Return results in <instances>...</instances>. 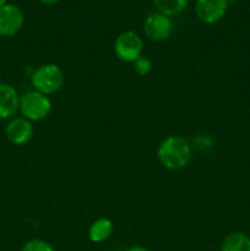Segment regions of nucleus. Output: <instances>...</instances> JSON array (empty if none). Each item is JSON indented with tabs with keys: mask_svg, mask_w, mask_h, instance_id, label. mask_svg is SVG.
<instances>
[{
	"mask_svg": "<svg viewBox=\"0 0 250 251\" xmlns=\"http://www.w3.org/2000/svg\"><path fill=\"white\" fill-rule=\"evenodd\" d=\"M144 32L145 36L150 41H166L171 37L172 32H173V22L169 16H166L158 11L153 12L145 19Z\"/></svg>",
	"mask_w": 250,
	"mask_h": 251,
	"instance_id": "nucleus-5",
	"label": "nucleus"
},
{
	"mask_svg": "<svg viewBox=\"0 0 250 251\" xmlns=\"http://www.w3.org/2000/svg\"><path fill=\"white\" fill-rule=\"evenodd\" d=\"M152 2L157 11L171 17L184 11L189 0H152Z\"/></svg>",
	"mask_w": 250,
	"mask_h": 251,
	"instance_id": "nucleus-12",
	"label": "nucleus"
},
{
	"mask_svg": "<svg viewBox=\"0 0 250 251\" xmlns=\"http://www.w3.org/2000/svg\"><path fill=\"white\" fill-rule=\"evenodd\" d=\"M5 4H7V0H0V7L4 6Z\"/></svg>",
	"mask_w": 250,
	"mask_h": 251,
	"instance_id": "nucleus-17",
	"label": "nucleus"
},
{
	"mask_svg": "<svg viewBox=\"0 0 250 251\" xmlns=\"http://www.w3.org/2000/svg\"><path fill=\"white\" fill-rule=\"evenodd\" d=\"M24 22V12L17 5L5 4L0 7V36H15L22 28Z\"/></svg>",
	"mask_w": 250,
	"mask_h": 251,
	"instance_id": "nucleus-6",
	"label": "nucleus"
},
{
	"mask_svg": "<svg viewBox=\"0 0 250 251\" xmlns=\"http://www.w3.org/2000/svg\"><path fill=\"white\" fill-rule=\"evenodd\" d=\"M21 251H55L50 243L43 239H31L22 247Z\"/></svg>",
	"mask_w": 250,
	"mask_h": 251,
	"instance_id": "nucleus-13",
	"label": "nucleus"
},
{
	"mask_svg": "<svg viewBox=\"0 0 250 251\" xmlns=\"http://www.w3.org/2000/svg\"><path fill=\"white\" fill-rule=\"evenodd\" d=\"M38 1L44 5H54V4H58L60 0H38Z\"/></svg>",
	"mask_w": 250,
	"mask_h": 251,
	"instance_id": "nucleus-16",
	"label": "nucleus"
},
{
	"mask_svg": "<svg viewBox=\"0 0 250 251\" xmlns=\"http://www.w3.org/2000/svg\"><path fill=\"white\" fill-rule=\"evenodd\" d=\"M65 81L64 71L56 64H44L38 66L31 76L34 90L43 95H54L61 90Z\"/></svg>",
	"mask_w": 250,
	"mask_h": 251,
	"instance_id": "nucleus-2",
	"label": "nucleus"
},
{
	"mask_svg": "<svg viewBox=\"0 0 250 251\" xmlns=\"http://www.w3.org/2000/svg\"><path fill=\"white\" fill-rule=\"evenodd\" d=\"M113 229H114V226L112 221L104 217L98 218L95 222H92V225L88 228V238L95 244H100L109 239Z\"/></svg>",
	"mask_w": 250,
	"mask_h": 251,
	"instance_id": "nucleus-10",
	"label": "nucleus"
},
{
	"mask_svg": "<svg viewBox=\"0 0 250 251\" xmlns=\"http://www.w3.org/2000/svg\"><path fill=\"white\" fill-rule=\"evenodd\" d=\"M20 108L17 91L9 83L0 82V119L14 117Z\"/></svg>",
	"mask_w": 250,
	"mask_h": 251,
	"instance_id": "nucleus-9",
	"label": "nucleus"
},
{
	"mask_svg": "<svg viewBox=\"0 0 250 251\" xmlns=\"http://www.w3.org/2000/svg\"><path fill=\"white\" fill-rule=\"evenodd\" d=\"M228 10V0H196L195 12L201 22L217 24L225 17Z\"/></svg>",
	"mask_w": 250,
	"mask_h": 251,
	"instance_id": "nucleus-7",
	"label": "nucleus"
},
{
	"mask_svg": "<svg viewBox=\"0 0 250 251\" xmlns=\"http://www.w3.org/2000/svg\"><path fill=\"white\" fill-rule=\"evenodd\" d=\"M144 50V41L134 31H125L114 42L115 55L124 63H135Z\"/></svg>",
	"mask_w": 250,
	"mask_h": 251,
	"instance_id": "nucleus-4",
	"label": "nucleus"
},
{
	"mask_svg": "<svg viewBox=\"0 0 250 251\" xmlns=\"http://www.w3.org/2000/svg\"><path fill=\"white\" fill-rule=\"evenodd\" d=\"M134 70L140 76L149 75L152 70V61L149 58H146V56L141 55L134 63Z\"/></svg>",
	"mask_w": 250,
	"mask_h": 251,
	"instance_id": "nucleus-14",
	"label": "nucleus"
},
{
	"mask_svg": "<svg viewBox=\"0 0 250 251\" xmlns=\"http://www.w3.org/2000/svg\"><path fill=\"white\" fill-rule=\"evenodd\" d=\"M157 156L164 168L179 171L191 161V146L184 137L168 136L159 144Z\"/></svg>",
	"mask_w": 250,
	"mask_h": 251,
	"instance_id": "nucleus-1",
	"label": "nucleus"
},
{
	"mask_svg": "<svg viewBox=\"0 0 250 251\" xmlns=\"http://www.w3.org/2000/svg\"><path fill=\"white\" fill-rule=\"evenodd\" d=\"M125 251H150L147 248L141 247V245H136V247H131V248H127Z\"/></svg>",
	"mask_w": 250,
	"mask_h": 251,
	"instance_id": "nucleus-15",
	"label": "nucleus"
},
{
	"mask_svg": "<svg viewBox=\"0 0 250 251\" xmlns=\"http://www.w3.org/2000/svg\"><path fill=\"white\" fill-rule=\"evenodd\" d=\"M33 125L26 118H15L7 124L5 130L7 140L15 146L28 144L33 136Z\"/></svg>",
	"mask_w": 250,
	"mask_h": 251,
	"instance_id": "nucleus-8",
	"label": "nucleus"
},
{
	"mask_svg": "<svg viewBox=\"0 0 250 251\" xmlns=\"http://www.w3.org/2000/svg\"><path fill=\"white\" fill-rule=\"evenodd\" d=\"M51 102L38 91H28L20 97V112L29 122H41L51 112Z\"/></svg>",
	"mask_w": 250,
	"mask_h": 251,
	"instance_id": "nucleus-3",
	"label": "nucleus"
},
{
	"mask_svg": "<svg viewBox=\"0 0 250 251\" xmlns=\"http://www.w3.org/2000/svg\"><path fill=\"white\" fill-rule=\"evenodd\" d=\"M221 251H250V237L242 232L229 233L221 244Z\"/></svg>",
	"mask_w": 250,
	"mask_h": 251,
	"instance_id": "nucleus-11",
	"label": "nucleus"
}]
</instances>
